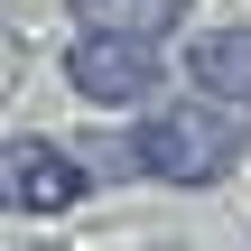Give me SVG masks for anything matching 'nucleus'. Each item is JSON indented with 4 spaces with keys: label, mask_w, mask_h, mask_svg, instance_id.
Instances as JSON below:
<instances>
[{
    "label": "nucleus",
    "mask_w": 251,
    "mask_h": 251,
    "mask_svg": "<svg viewBox=\"0 0 251 251\" xmlns=\"http://www.w3.org/2000/svg\"><path fill=\"white\" fill-rule=\"evenodd\" d=\"M130 140H140V177L149 186L205 196V186H224L251 158V112L242 102H214V93H186V102H158Z\"/></svg>",
    "instance_id": "f257e3e1"
},
{
    "label": "nucleus",
    "mask_w": 251,
    "mask_h": 251,
    "mask_svg": "<svg viewBox=\"0 0 251 251\" xmlns=\"http://www.w3.org/2000/svg\"><path fill=\"white\" fill-rule=\"evenodd\" d=\"M65 84L93 102V112H149L168 65H158V37H112V28H75L65 47Z\"/></svg>",
    "instance_id": "f03ea898"
},
{
    "label": "nucleus",
    "mask_w": 251,
    "mask_h": 251,
    "mask_svg": "<svg viewBox=\"0 0 251 251\" xmlns=\"http://www.w3.org/2000/svg\"><path fill=\"white\" fill-rule=\"evenodd\" d=\"M84 196H93V168H84V149H75V140L19 130V140L0 149V205H9V214L56 224V214H75Z\"/></svg>",
    "instance_id": "7ed1b4c3"
},
{
    "label": "nucleus",
    "mask_w": 251,
    "mask_h": 251,
    "mask_svg": "<svg viewBox=\"0 0 251 251\" xmlns=\"http://www.w3.org/2000/svg\"><path fill=\"white\" fill-rule=\"evenodd\" d=\"M186 84L251 112V28H205V37H186Z\"/></svg>",
    "instance_id": "20e7f679"
},
{
    "label": "nucleus",
    "mask_w": 251,
    "mask_h": 251,
    "mask_svg": "<svg viewBox=\"0 0 251 251\" xmlns=\"http://www.w3.org/2000/svg\"><path fill=\"white\" fill-rule=\"evenodd\" d=\"M75 28H112V37H168L196 0H65Z\"/></svg>",
    "instance_id": "39448f33"
},
{
    "label": "nucleus",
    "mask_w": 251,
    "mask_h": 251,
    "mask_svg": "<svg viewBox=\"0 0 251 251\" xmlns=\"http://www.w3.org/2000/svg\"><path fill=\"white\" fill-rule=\"evenodd\" d=\"M9 251H65V242H9Z\"/></svg>",
    "instance_id": "423d86ee"
},
{
    "label": "nucleus",
    "mask_w": 251,
    "mask_h": 251,
    "mask_svg": "<svg viewBox=\"0 0 251 251\" xmlns=\"http://www.w3.org/2000/svg\"><path fill=\"white\" fill-rule=\"evenodd\" d=\"M168 251H177V242H168Z\"/></svg>",
    "instance_id": "0eeeda50"
}]
</instances>
